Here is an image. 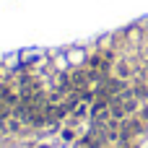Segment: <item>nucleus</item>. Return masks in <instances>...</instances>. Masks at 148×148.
Returning a JSON list of instances; mask_svg holds the SVG:
<instances>
[{
    "label": "nucleus",
    "instance_id": "obj_1",
    "mask_svg": "<svg viewBox=\"0 0 148 148\" xmlns=\"http://www.w3.org/2000/svg\"><path fill=\"white\" fill-rule=\"evenodd\" d=\"M120 91H125V81H122V78H112V81H107V86L101 88V94H107V96H112V99H114Z\"/></svg>",
    "mask_w": 148,
    "mask_h": 148
},
{
    "label": "nucleus",
    "instance_id": "obj_2",
    "mask_svg": "<svg viewBox=\"0 0 148 148\" xmlns=\"http://www.w3.org/2000/svg\"><path fill=\"white\" fill-rule=\"evenodd\" d=\"M133 91H135V99L138 101H148V83H135Z\"/></svg>",
    "mask_w": 148,
    "mask_h": 148
},
{
    "label": "nucleus",
    "instance_id": "obj_5",
    "mask_svg": "<svg viewBox=\"0 0 148 148\" xmlns=\"http://www.w3.org/2000/svg\"><path fill=\"white\" fill-rule=\"evenodd\" d=\"M146 73H148V62H146Z\"/></svg>",
    "mask_w": 148,
    "mask_h": 148
},
{
    "label": "nucleus",
    "instance_id": "obj_3",
    "mask_svg": "<svg viewBox=\"0 0 148 148\" xmlns=\"http://www.w3.org/2000/svg\"><path fill=\"white\" fill-rule=\"evenodd\" d=\"M117 73H120V78H127V75H130V68H127L125 62H120V70H117Z\"/></svg>",
    "mask_w": 148,
    "mask_h": 148
},
{
    "label": "nucleus",
    "instance_id": "obj_4",
    "mask_svg": "<svg viewBox=\"0 0 148 148\" xmlns=\"http://www.w3.org/2000/svg\"><path fill=\"white\" fill-rule=\"evenodd\" d=\"M62 140H73V133L70 130H62Z\"/></svg>",
    "mask_w": 148,
    "mask_h": 148
}]
</instances>
